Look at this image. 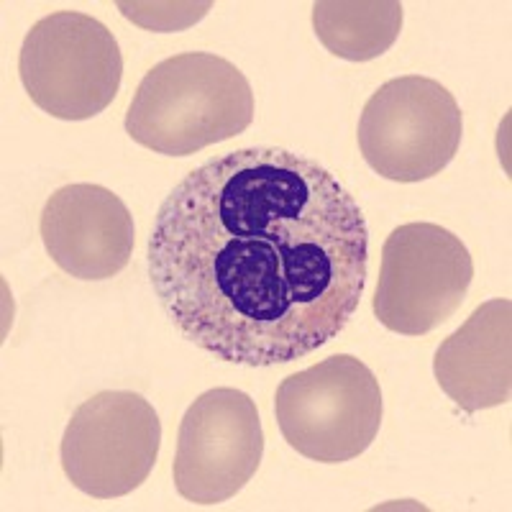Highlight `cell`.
I'll return each instance as SVG.
<instances>
[{"instance_id": "obj_4", "label": "cell", "mask_w": 512, "mask_h": 512, "mask_svg": "<svg viewBox=\"0 0 512 512\" xmlns=\"http://www.w3.org/2000/svg\"><path fill=\"white\" fill-rule=\"evenodd\" d=\"M18 75L44 113L59 121H88L121 90V47L98 18L59 11L31 26L18 54Z\"/></svg>"}, {"instance_id": "obj_6", "label": "cell", "mask_w": 512, "mask_h": 512, "mask_svg": "<svg viewBox=\"0 0 512 512\" xmlns=\"http://www.w3.org/2000/svg\"><path fill=\"white\" fill-rule=\"evenodd\" d=\"M472 280V254L456 233L405 223L384 241L372 310L387 331L425 336L464 305Z\"/></svg>"}, {"instance_id": "obj_12", "label": "cell", "mask_w": 512, "mask_h": 512, "mask_svg": "<svg viewBox=\"0 0 512 512\" xmlns=\"http://www.w3.org/2000/svg\"><path fill=\"white\" fill-rule=\"evenodd\" d=\"M213 8L210 0L205 3H195V0H187V3H131V0H121L118 3V11L123 13V18H128L131 24L141 26L146 31H159V34H172V31H185L192 24H198L208 16V11Z\"/></svg>"}, {"instance_id": "obj_10", "label": "cell", "mask_w": 512, "mask_h": 512, "mask_svg": "<svg viewBox=\"0 0 512 512\" xmlns=\"http://www.w3.org/2000/svg\"><path fill=\"white\" fill-rule=\"evenodd\" d=\"M433 374L464 413L500 408L512 395V303H482L438 346Z\"/></svg>"}, {"instance_id": "obj_2", "label": "cell", "mask_w": 512, "mask_h": 512, "mask_svg": "<svg viewBox=\"0 0 512 512\" xmlns=\"http://www.w3.org/2000/svg\"><path fill=\"white\" fill-rule=\"evenodd\" d=\"M254 93L244 72L210 52H185L154 64L126 113V134L164 157H190L244 134Z\"/></svg>"}, {"instance_id": "obj_7", "label": "cell", "mask_w": 512, "mask_h": 512, "mask_svg": "<svg viewBox=\"0 0 512 512\" xmlns=\"http://www.w3.org/2000/svg\"><path fill=\"white\" fill-rule=\"evenodd\" d=\"M162 446V420L141 395L98 392L72 413L59 459L72 487L95 500L131 495L149 479Z\"/></svg>"}, {"instance_id": "obj_11", "label": "cell", "mask_w": 512, "mask_h": 512, "mask_svg": "<svg viewBox=\"0 0 512 512\" xmlns=\"http://www.w3.org/2000/svg\"><path fill=\"white\" fill-rule=\"evenodd\" d=\"M313 29L331 54L349 62H369L390 52L402 31L400 0H320L313 6Z\"/></svg>"}, {"instance_id": "obj_9", "label": "cell", "mask_w": 512, "mask_h": 512, "mask_svg": "<svg viewBox=\"0 0 512 512\" xmlns=\"http://www.w3.org/2000/svg\"><path fill=\"white\" fill-rule=\"evenodd\" d=\"M44 249L62 272L82 282L111 280L131 262L136 226L131 210L108 187H59L41 210Z\"/></svg>"}, {"instance_id": "obj_8", "label": "cell", "mask_w": 512, "mask_h": 512, "mask_svg": "<svg viewBox=\"0 0 512 512\" xmlns=\"http://www.w3.org/2000/svg\"><path fill=\"white\" fill-rule=\"evenodd\" d=\"M264 431L256 402L236 387L208 390L187 408L172 466L175 489L195 505H221L259 472Z\"/></svg>"}, {"instance_id": "obj_1", "label": "cell", "mask_w": 512, "mask_h": 512, "mask_svg": "<svg viewBox=\"0 0 512 512\" xmlns=\"http://www.w3.org/2000/svg\"><path fill=\"white\" fill-rule=\"evenodd\" d=\"M149 280L169 323L241 367L313 354L367 287L369 228L323 164L280 146L208 159L159 205Z\"/></svg>"}, {"instance_id": "obj_5", "label": "cell", "mask_w": 512, "mask_h": 512, "mask_svg": "<svg viewBox=\"0 0 512 512\" xmlns=\"http://www.w3.org/2000/svg\"><path fill=\"white\" fill-rule=\"evenodd\" d=\"M464 136L456 98L438 80L405 75L379 85L359 118L361 157L379 177L423 182L454 162Z\"/></svg>"}, {"instance_id": "obj_3", "label": "cell", "mask_w": 512, "mask_h": 512, "mask_svg": "<svg viewBox=\"0 0 512 512\" xmlns=\"http://www.w3.org/2000/svg\"><path fill=\"white\" fill-rule=\"evenodd\" d=\"M274 415L287 446L320 464H344L374 443L382 425V387L372 369L336 354L282 379Z\"/></svg>"}]
</instances>
